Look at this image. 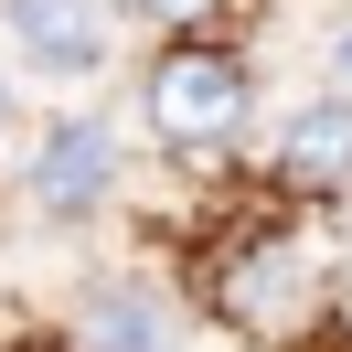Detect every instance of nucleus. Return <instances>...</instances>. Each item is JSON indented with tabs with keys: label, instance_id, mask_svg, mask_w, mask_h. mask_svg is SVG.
<instances>
[{
	"label": "nucleus",
	"instance_id": "obj_1",
	"mask_svg": "<svg viewBox=\"0 0 352 352\" xmlns=\"http://www.w3.org/2000/svg\"><path fill=\"white\" fill-rule=\"evenodd\" d=\"M245 107H256V75L214 43H171L150 65V139L171 160H224L245 139Z\"/></svg>",
	"mask_w": 352,
	"mask_h": 352
},
{
	"label": "nucleus",
	"instance_id": "obj_4",
	"mask_svg": "<svg viewBox=\"0 0 352 352\" xmlns=\"http://www.w3.org/2000/svg\"><path fill=\"white\" fill-rule=\"evenodd\" d=\"M278 182H288V192H342V182H352V96H342V86L309 96V107H288V129H278Z\"/></svg>",
	"mask_w": 352,
	"mask_h": 352
},
{
	"label": "nucleus",
	"instance_id": "obj_6",
	"mask_svg": "<svg viewBox=\"0 0 352 352\" xmlns=\"http://www.w3.org/2000/svg\"><path fill=\"white\" fill-rule=\"evenodd\" d=\"M139 22H214V0H129Z\"/></svg>",
	"mask_w": 352,
	"mask_h": 352
},
{
	"label": "nucleus",
	"instance_id": "obj_7",
	"mask_svg": "<svg viewBox=\"0 0 352 352\" xmlns=\"http://www.w3.org/2000/svg\"><path fill=\"white\" fill-rule=\"evenodd\" d=\"M0 139H11V75H0Z\"/></svg>",
	"mask_w": 352,
	"mask_h": 352
},
{
	"label": "nucleus",
	"instance_id": "obj_3",
	"mask_svg": "<svg viewBox=\"0 0 352 352\" xmlns=\"http://www.w3.org/2000/svg\"><path fill=\"white\" fill-rule=\"evenodd\" d=\"M107 182H118V129L107 118H54L43 150H32V203L54 224H75V214L107 203Z\"/></svg>",
	"mask_w": 352,
	"mask_h": 352
},
{
	"label": "nucleus",
	"instance_id": "obj_8",
	"mask_svg": "<svg viewBox=\"0 0 352 352\" xmlns=\"http://www.w3.org/2000/svg\"><path fill=\"white\" fill-rule=\"evenodd\" d=\"M342 75H352V32H342ZM342 96H352V86H342Z\"/></svg>",
	"mask_w": 352,
	"mask_h": 352
},
{
	"label": "nucleus",
	"instance_id": "obj_5",
	"mask_svg": "<svg viewBox=\"0 0 352 352\" xmlns=\"http://www.w3.org/2000/svg\"><path fill=\"white\" fill-rule=\"evenodd\" d=\"M75 331H86V352H171V309L150 288H86Z\"/></svg>",
	"mask_w": 352,
	"mask_h": 352
},
{
	"label": "nucleus",
	"instance_id": "obj_2",
	"mask_svg": "<svg viewBox=\"0 0 352 352\" xmlns=\"http://www.w3.org/2000/svg\"><path fill=\"white\" fill-rule=\"evenodd\" d=\"M0 32H11V54H22L43 86H75V75H96L118 54L107 0H0Z\"/></svg>",
	"mask_w": 352,
	"mask_h": 352
}]
</instances>
